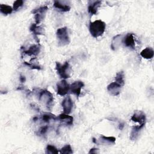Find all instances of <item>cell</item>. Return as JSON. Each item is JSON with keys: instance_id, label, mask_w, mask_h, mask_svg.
Returning a JSON list of instances; mask_svg holds the SVG:
<instances>
[{"instance_id": "obj_1", "label": "cell", "mask_w": 154, "mask_h": 154, "mask_svg": "<svg viewBox=\"0 0 154 154\" xmlns=\"http://www.w3.org/2000/svg\"><path fill=\"white\" fill-rule=\"evenodd\" d=\"M106 28V24L101 20H96L94 22H90L89 25V31L91 35L94 37L97 38L103 34Z\"/></svg>"}, {"instance_id": "obj_2", "label": "cell", "mask_w": 154, "mask_h": 154, "mask_svg": "<svg viewBox=\"0 0 154 154\" xmlns=\"http://www.w3.org/2000/svg\"><path fill=\"white\" fill-rule=\"evenodd\" d=\"M57 38L60 46H66L69 44L70 42V37L68 32V28L67 27L60 28L57 30Z\"/></svg>"}, {"instance_id": "obj_3", "label": "cell", "mask_w": 154, "mask_h": 154, "mask_svg": "<svg viewBox=\"0 0 154 154\" xmlns=\"http://www.w3.org/2000/svg\"><path fill=\"white\" fill-rule=\"evenodd\" d=\"M38 100L45 104L48 109H51L54 102L53 94L47 90H42L38 95Z\"/></svg>"}, {"instance_id": "obj_4", "label": "cell", "mask_w": 154, "mask_h": 154, "mask_svg": "<svg viewBox=\"0 0 154 154\" xmlns=\"http://www.w3.org/2000/svg\"><path fill=\"white\" fill-rule=\"evenodd\" d=\"M56 70L59 76L63 79H67L70 76V67L67 61L61 64L59 62H56Z\"/></svg>"}, {"instance_id": "obj_5", "label": "cell", "mask_w": 154, "mask_h": 154, "mask_svg": "<svg viewBox=\"0 0 154 154\" xmlns=\"http://www.w3.org/2000/svg\"><path fill=\"white\" fill-rule=\"evenodd\" d=\"M48 10V7L46 5L37 8L33 9L31 11V13L34 14V19L35 20V23L39 24L41 21L44 19L45 14Z\"/></svg>"}, {"instance_id": "obj_6", "label": "cell", "mask_w": 154, "mask_h": 154, "mask_svg": "<svg viewBox=\"0 0 154 154\" xmlns=\"http://www.w3.org/2000/svg\"><path fill=\"white\" fill-rule=\"evenodd\" d=\"M57 94L63 96H65L70 90V85L65 79H63L57 84Z\"/></svg>"}, {"instance_id": "obj_7", "label": "cell", "mask_w": 154, "mask_h": 154, "mask_svg": "<svg viewBox=\"0 0 154 154\" xmlns=\"http://www.w3.org/2000/svg\"><path fill=\"white\" fill-rule=\"evenodd\" d=\"M131 120L138 123L140 125H145L146 122V114L141 111H136L131 117Z\"/></svg>"}, {"instance_id": "obj_8", "label": "cell", "mask_w": 154, "mask_h": 154, "mask_svg": "<svg viewBox=\"0 0 154 154\" xmlns=\"http://www.w3.org/2000/svg\"><path fill=\"white\" fill-rule=\"evenodd\" d=\"M84 86V84L81 81H76L73 82L70 85V93L76 95V97H79L81 94V88Z\"/></svg>"}, {"instance_id": "obj_9", "label": "cell", "mask_w": 154, "mask_h": 154, "mask_svg": "<svg viewBox=\"0 0 154 154\" xmlns=\"http://www.w3.org/2000/svg\"><path fill=\"white\" fill-rule=\"evenodd\" d=\"M62 107L64 111V113L69 114L71 112V111L73 108V102L70 96H66L63 100L62 103Z\"/></svg>"}, {"instance_id": "obj_10", "label": "cell", "mask_w": 154, "mask_h": 154, "mask_svg": "<svg viewBox=\"0 0 154 154\" xmlns=\"http://www.w3.org/2000/svg\"><path fill=\"white\" fill-rule=\"evenodd\" d=\"M123 43L127 48H131L132 49H135V41L134 34L132 33H128L123 38Z\"/></svg>"}, {"instance_id": "obj_11", "label": "cell", "mask_w": 154, "mask_h": 154, "mask_svg": "<svg viewBox=\"0 0 154 154\" xmlns=\"http://www.w3.org/2000/svg\"><path fill=\"white\" fill-rule=\"evenodd\" d=\"M57 119L65 126H71L73 123V117L65 113L60 114L57 117Z\"/></svg>"}, {"instance_id": "obj_12", "label": "cell", "mask_w": 154, "mask_h": 154, "mask_svg": "<svg viewBox=\"0 0 154 154\" xmlns=\"http://www.w3.org/2000/svg\"><path fill=\"white\" fill-rule=\"evenodd\" d=\"M121 88L122 86L120 85H119L116 82H113L110 83L107 86V90L111 95L116 96L120 94Z\"/></svg>"}, {"instance_id": "obj_13", "label": "cell", "mask_w": 154, "mask_h": 154, "mask_svg": "<svg viewBox=\"0 0 154 154\" xmlns=\"http://www.w3.org/2000/svg\"><path fill=\"white\" fill-rule=\"evenodd\" d=\"M102 1H90L88 2V11L91 15L96 14L99 7L100 6Z\"/></svg>"}, {"instance_id": "obj_14", "label": "cell", "mask_w": 154, "mask_h": 154, "mask_svg": "<svg viewBox=\"0 0 154 154\" xmlns=\"http://www.w3.org/2000/svg\"><path fill=\"white\" fill-rule=\"evenodd\" d=\"M123 35L122 34H117L114 36L111 41V48L113 51L117 50L121 45L122 43H123Z\"/></svg>"}, {"instance_id": "obj_15", "label": "cell", "mask_w": 154, "mask_h": 154, "mask_svg": "<svg viewBox=\"0 0 154 154\" xmlns=\"http://www.w3.org/2000/svg\"><path fill=\"white\" fill-rule=\"evenodd\" d=\"M40 51V46L39 45H33L31 46L27 50L23 51V53L28 55H37Z\"/></svg>"}, {"instance_id": "obj_16", "label": "cell", "mask_w": 154, "mask_h": 154, "mask_svg": "<svg viewBox=\"0 0 154 154\" xmlns=\"http://www.w3.org/2000/svg\"><path fill=\"white\" fill-rule=\"evenodd\" d=\"M144 126V125H139L137 126H134L132 128L131 134H130V139L131 140H135L139 135V132L141 129Z\"/></svg>"}, {"instance_id": "obj_17", "label": "cell", "mask_w": 154, "mask_h": 154, "mask_svg": "<svg viewBox=\"0 0 154 154\" xmlns=\"http://www.w3.org/2000/svg\"><path fill=\"white\" fill-rule=\"evenodd\" d=\"M116 138L114 137H106L100 135L99 138V143L104 145H111L116 143Z\"/></svg>"}, {"instance_id": "obj_18", "label": "cell", "mask_w": 154, "mask_h": 154, "mask_svg": "<svg viewBox=\"0 0 154 154\" xmlns=\"http://www.w3.org/2000/svg\"><path fill=\"white\" fill-rule=\"evenodd\" d=\"M140 55L145 59H152L154 55L153 49L150 47L146 48L141 51Z\"/></svg>"}, {"instance_id": "obj_19", "label": "cell", "mask_w": 154, "mask_h": 154, "mask_svg": "<svg viewBox=\"0 0 154 154\" xmlns=\"http://www.w3.org/2000/svg\"><path fill=\"white\" fill-rule=\"evenodd\" d=\"M54 7L55 8L58 9L59 10H60L61 11H63V12H67V11H70V7L69 5L63 4L61 1H54Z\"/></svg>"}, {"instance_id": "obj_20", "label": "cell", "mask_w": 154, "mask_h": 154, "mask_svg": "<svg viewBox=\"0 0 154 154\" xmlns=\"http://www.w3.org/2000/svg\"><path fill=\"white\" fill-rule=\"evenodd\" d=\"M29 30L35 35L44 34V29L42 26H38L36 23L32 24L29 28Z\"/></svg>"}, {"instance_id": "obj_21", "label": "cell", "mask_w": 154, "mask_h": 154, "mask_svg": "<svg viewBox=\"0 0 154 154\" xmlns=\"http://www.w3.org/2000/svg\"><path fill=\"white\" fill-rule=\"evenodd\" d=\"M41 119L43 122L49 123L51 121H55L57 120V117L50 112H44L41 116Z\"/></svg>"}, {"instance_id": "obj_22", "label": "cell", "mask_w": 154, "mask_h": 154, "mask_svg": "<svg viewBox=\"0 0 154 154\" xmlns=\"http://www.w3.org/2000/svg\"><path fill=\"white\" fill-rule=\"evenodd\" d=\"M115 80L117 83L123 87L125 85V73L123 71H120L116 73Z\"/></svg>"}, {"instance_id": "obj_23", "label": "cell", "mask_w": 154, "mask_h": 154, "mask_svg": "<svg viewBox=\"0 0 154 154\" xmlns=\"http://www.w3.org/2000/svg\"><path fill=\"white\" fill-rule=\"evenodd\" d=\"M13 10V8H11V7H10V5H8L6 4H2L0 5V11L4 15L11 14Z\"/></svg>"}, {"instance_id": "obj_24", "label": "cell", "mask_w": 154, "mask_h": 154, "mask_svg": "<svg viewBox=\"0 0 154 154\" xmlns=\"http://www.w3.org/2000/svg\"><path fill=\"white\" fill-rule=\"evenodd\" d=\"M46 153L49 154H58V150L54 146L48 144L46 148Z\"/></svg>"}, {"instance_id": "obj_25", "label": "cell", "mask_w": 154, "mask_h": 154, "mask_svg": "<svg viewBox=\"0 0 154 154\" xmlns=\"http://www.w3.org/2000/svg\"><path fill=\"white\" fill-rule=\"evenodd\" d=\"M60 152L62 154H71L73 153V150L70 144H66L61 149Z\"/></svg>"}, {"instance_id": "obj_26", "label": "cell", "mask_w": 154, "mask_h": 154, "mask_svg": "<svg viewBox=\"0 0 154 154\" xmlns=\"http://www.w3.org/2000/svg\"><path fill=\"white\" fill-rule=\"evenodd\" d=\"M23 1L22 0H17L16 1H14V2L13 3V9L14 11H17L19 8L22 7L23 5Z\"/></svg>"}, {"instance_id": "obj_27", "label": "cell", "mask_w": 154, "mask_h": 154, "mask_svg": "<svg viewBox=\"0 0 154 154\" xmlns=\"http://www.w3.org/2000/svg\"><path fill=\"white\" fill-rule=\"evenodd\" d=\"M48 128H49V127L47 125H45V126H43L41 127L39 129V134L40 135H45L47 132V131L48 130Z\"/></svg>"}, {"instance_id": "obj_28", "label": "cell", "mask_w": 154, "mask_h": 154, "mask_svg": "<svg viewBox=\"0 0 154 154\" xmlns=\"http://www.w3.org/2000/svg\"><path fill=\"white\" fill-rule=\"evenodd\" d=\"M24 64L28 66L29 67H30L31 69H38V70H40L42 68L40 66L36 65V64H34L33 63H28L27 62H24Z\"/></svg>"}, {"instance_id": "obj_29", "label": "cell", "mask_w": 154, "mask_h": 154, "mask_svg": "<svg viewBox=\"0 0 154 154\" xmlns=\"http://www.w3.org/2000/svg\"><path fill=\"white\" fill-rule=\"evenodd\" d=\"M99 153V149L97 148H92L90 150L88 153Z\"/></svg>"}, {"instance_id": "obj_30", "label": "cell", "mask_w": 154, "mask_h": 154, "mask_svg": "<svg viewBox=\"0 0 154 154\" xmlns=\"http://www.w3.org/2000/svg\"><path fill=\"white\" fill-rule=\"evenodd\" d=\"M20 82H25V81H26V78H25V77L24 76H20Z\"/></svg>"}, {"instance_id": "obj_31", "label": "cell", "mask_w": 154, "mask_h": 154, "mask_svg": "<svg viewBox=\"0 0 154 154\" xmlns=\"http://www.w3.org/2000/svg\"><path fill=\"white\" fill-rule=\"evenodd\" d=\"M125 124L123 123H120V125H119V129H120V130H122V129H123V128H124V125Z\"/></svg>"}]
</instances>
